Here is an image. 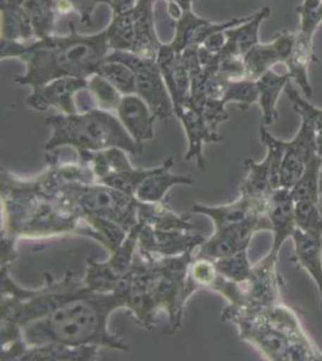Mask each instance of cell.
Wrapping results in <instances>:
<instances>
[{
    "label": "cell",
    "instance_id": "obj_13",
    "mask_svg": "<svg viewBox=\"0 0 322 361\" xmlns=\"http://www.w3.org/2000/svg\"><path fill=\"white\" fill-rule=\"evenodd\" d=\"M291 141H284V157L280 168V188L291 189L302 176L306 161L318 152L314 124L306 117Z\"/></svg>",
    "mask_w": 322,
    "mask_h": 361
},
{
    "label": "cell",
    "instance_id": "obj_4",
    "mask_svg": "<svg viewBox=\"0 0 322 361\" xmlns=\"http://www.w3.org/2000/svg\"><path fill=\"white\" fill-rule=\"evenodd\" d=\"M223 322L236 325L240 338L273 361H322V352L303 328L297 312L277 304L249 311L228 306Z\"/></svg>",
    "mask_w": 322,
    "mask_h": 361
},
{
    "label": "cell",
    "instance_id": "obj_39",
    "mask_svg": "<svg viewBox=\"0 0 322 361\" xmlns=\"http://www.w3.org/2000/svg\"><path fill=\"white\" fill-rule=\"evenodd\" d=\"M221 102L224 104L237 103L241 106V110H248L253 104L259 102V88L256 82L247 78L231 81L228 83Z\"/></svg>",
    "mask_w": 322,
    "mask_h": 361
},
{
    "label": "cell",
    "instance_id": "obj_36",
    "mask_svg": "<svg viewBox=\"0 0 322 361\" xmlns=\"http://www.w3.org/2000/svg\"><path fill=\"white\" fill-rule=\"evenodd\" d=\"M154 171L155 168L135 169L134 166H130L127 170H123L119 173H111L98 182L135 197L136 189L139 188V185L142 183L146 177L149 176Z\"/></svg>",
    "mask_w": 322,
    "mask_h": 361
},
{
    "label": "cell",
    "instance_id": "obj_37",
    "mask_svg": "<svg viewBox=\"0 0 322 361\" xmlns=\"http://www.w3.org/2000/svg\"><path fill=\"white\" fill-rule=\"evenodd\" d=\"M285 93L290 103L292 104L295 111L297 112L301 117L310 119L311 123L314 124L318 152L322 157V109L313 105L308 99L302 98L299 92L294 86H291L290 82L285 87Z\"/></svg>",
    "mask_w": 322,
    "mask_h": 361
},
{
    "label": "cell",
    "instance_id": "obj_20",
    "mask_svg": "<svg viewBox=\"0 0 322 361\" xmlns=\"http://www.w3.org/2000/svg\"><path fill=\"white\" fill-rule=\"evenodd\" d=\"M266 214L271 223V231L273 233V245L269 252L278 257L286 240L292 238L297 229L295 218V200L290 189L274 190L267 202Z\"/></svg>",
    "mask_w": 322,
    "mask_h": 361
},
{
    "label": "cell",
    "instance_id": "obj_35",
    "mask_svg": "<svg viewBox=\"0 0 322 361\" xmlns=\"http://www.w3.org/2000/svg\"><path fill=\"white\" fill-rule=\"evenodd\" d=\"M214 264L219 275L236 283L245 282L253 272L254 265L249 260L248 250L214 260Z\"/></svg>",
    "mask_w": 322,
    "mask_h": 361
},
{
    "label": "cell",
    "instance_id": "obj_14",
    "mask_svg": "<svg viewBox=\"0 0 322 361\" xmlns=\"http://www.w3.org/2000/svg\"><path fill=\"white\" fill-rule=\"evenodd\" d=\"M320 22L309 16L299 18V29L295 37L294 49L286 62V69L289 71L291 81L297 85L306 99L313 97V87L309 80L310 64L315 61L314 35L320 27Z\"/></svg>",
    "mask_w": 322,
    "mask_h": 361
},
{
    "label": "cell",
    "instance_id": "obj_45",
    "mask_svg": "<svg viewBox=\"0 0 322 361\" xmlns=\"http://www.w3.org/2000/svg\"><path fill=\"white\" fill-rule=\"evenodd\" d=\"M320 206H321V211H322V204L320 202Z\"/></svg>",
    "mask_w": 322,
    "mask_h": 361
},
{
    "label": "cell",
    "instance_id": "obj_11",
    "mask_svg": "<svg viewBox=\"0 0 322 361\" xmlns=\"http://www.w3.org/2000/svg\"><path fill=\"white\" fill-rule=\"evenodd\" d=\"M278 257L269 252L265 258L253 267L252 275L245 282L238 283L240 301L237 305H228L241 310H259L280 302L279 286L280 276L277 271Z\"/></svg>",
    "mask_w": 322,
    "mask_h": 361
},
{
    "label": "cell",
    "instance_id": "obj_24",
    "mask_svg": "<svg viewBox=\"0 0 322 361\" xmlns=\"http://www.w3.org/2000/svg\"><path fill=\"white\" fill-rule=\"evenodd\" d=\"M173 166V159L168 158L163 164L155 168L154 173L146 177L136 189L135 197L141 202H163L168 190L175 185H194V180L189 176H182L170 173Z\"/></svg>",
    "mask_w": 322,
    "mask_h": 361
},
{
    "label": "cell",
    "instance_id": "obj_21",
    "mask_svg": "<svg viewBox=\"0 0 322 361\" xmlns=\"http://www.w3.org/2000/svg\"><path fill=\"white\" fill-rule=\"evenodd\" d=\"M116 115L140 147L143 148L146 141L154 137L156 117L140 95H123Z\"/></svg>",
    "mask_w": 322,
    "mask_h": 361
},
{
    "label": "cell",
    "instance_id": "obj_27",
    "mask_svg": "<svg viewBox=\"0 0 322 361\" xmlns=\"http://www.w3.org/2000/svg\"><path fill=\"white\" fill-rule=\"evenodd\" d=\"M291 81L289 71L278 73L275 70L269 69L262 75L261 78L256 80L257 88H259V102L257 104L261 107L262 121L261 124L265 127L273 124L278 119L277 104L280 98L283 90H285L287 83Z\"/></svg>",
    "mask_w": 322,
    "mask_h": 361
},
{
    "label": "cell",
    "instance_id": "obj_1",
    "mask_svg": "<svg viewBox=\"0 0 322 361\" xmlns=\"http://www.w3.org/2000/svg\"><path fill=\"white\" fill-rule=\"evenodd\" d=\"M54 302L45 316L20 328L13 340L1 343L3 360H18L23 349L47 343L130 350L129 343L109 329L111 314L125 308L117 293L92 292L83 279L71 274L54 281Z\"/></svg>",
    "mask_w": 322,
    "mask_h": 361
},
{
    "label": "cell",
    "instance_id": "obj_31",
    "mask_svg": "<svg viewBox=\"0 0 322 361\" xmlns=\"http://www.w3.org/2000/svg\"><path fill=\"white\" fill-rule=\"evenodd\" d=\"M120 279L107 262H95L93 259L87 262L86 274L82 277L85 286L99 294L116 292Z\"/></svg>",
    "mask_w": 322,
    "mask_h": 361
},
{
    "label": "cell",
    "instance_id": "obj_19",
    "mask_svg": "<svg viewBox=\"0 0 322 361\" xmlns=\"http://www.w3.org/2000/svg\"><path fill=\"white\" fill-rule=\"evenodd\" d=\"M249 17L250 15L236 17L225 23H214V22L201 18L190 10L184 13L180 20L175 22V37L168 44L177 54H182L184 49H188L190 46L202 45L213 34L244 23L247 20H249Z\"/></svg>",
    "mask_w": 322,
    "mask_h": 361
},
{
    "label": "cell",
    "instance_id": "obj_26",
    "mask_svg": "<svg viewBox=\"0 0 322 361\" xmlns=\"http://www.w3.org/2000/svg\"><path fill=\"white\" fill-rule=\"evenodd\" d=\"M99 345H47L28 347L22 350L18 361H92L98 360Z\"/></svg>",
    "mask_w": 322,
    "mask_h": 361
},
{
    "label": "cell",
    "instance_id": "obj_41",
    "mask_svg": "<svg viewBox=\"0 0 322 361\" xmlns=\"http://www.w3.org/2000/svg\"><path fill=\"white\" fill-rule=\"evenodd\" d=\"M214 260L207 258H195L190 265V277L201 289H209L212 287L218 277Z\"/></svg>",
    "mask_w": 322,
    "mask_h": 361
},
{
    "label": "cell",
    "instance_id": "obj_18",
    "mask_svg": "<svg viewBox=\"0 0 322 361\" xmlns=\"http://www.w3.org/2000/svg\"><path fill=\"white\" fill-rule=\"evenodd\" d=\"M267 202L268 200H259L241 194L237 200L228 205L212 207L195 204L192 206V212L211 218L214 224V231H226L248 222L250 218L266 214Z\"/></svg>",
    "mask_w": 322,
    "mask_h": 361
},
{
    "label": "cell",
    "instance_id": "obj_5",
    "mask_svg": "<svg viewBox=\"0 0 322 361\" xmlns=\"http://www.w3.org/2000/svg\"><path fill=\"white\" fill-rule=\"evenodd\" d=\"M46 124L51 128V136L44 145L47 153L64 146L75 148L78 153L112 147L122 148L132 156L142 153L143 148L135 142L114 112L93 107L74 115L49 116Z\"/></svg>",
    "mask_w": 322,
    "mask_h": 361
},
{
    "label": "cell",
    "instance_id": "obj_23",
    "mask_svg": "<svg viewBox=\"0 0 322 361\" xmlns=\"http://www.w3.org/2000/svg\"><path fill=\"white\" fill-rule=\"evenodd\" d=\"M272 10L269 6H265L260 11L250 15L249 20L236 25L233 28L225 30L224 46L219 54L221 56H235V57H243L249 49H253L254 46L260 44L259 40V32L261 27L262 22L269 17Z\"/></svg>",
    "mask_w": 322,
    "mask_h": 361
},
{
    "label": "cell",
    "instance_id": "obj_10",
    "mask_svg": "<svg viewBox=\"0 0 322 361\" xmlns=\"http://www.w3.org/2000/svg\"><path fill=\"white\" fill-rule=\"evenodd\" d=\"M260 137L267 148L265 159L256 163L245 159V178L242 182L241 194L245 197L268 200L274 190L280 188V168L284 157V141L277 139L261 124Z\"/></svg>",
    "mask_w": 322,
    "mask_h": 361
},
{
    "label": "cell",
    "instance_id": "obj_2",
    "mask_svg": "<svg viewBox=\"0 0 322 361\" xmlns=\"http://www.w3.org/2000/svg\"><path fill=\"white\" fill-rule=\"evenodd\" d=\"M105 30L92 35L78 34L75 27L68 35H47L33 42L1 39V59L18 58L25 63V73L13 78L18 85L39 90L56 78H88L99 74L110 54Z\"/></svg>",
    "mask_w": 322,
    "mask_h": 361
},
{
    "label": "cell",
    "instance_id": "obj_32",
    "mask_svg": "<svg viewBox=\"0 0 322 361\" xmlns=\"http://www.w3.org/2000/svg\"><path fill=\"white\" fill-rule=\"evenodd\" d=\"M142 223H137L132 229L128 233L127 238L120 243V246L111 253V257L107 263L110 264L112 270L119 276L127 275L134 265L135 258L139 252V238Z\"/></svg>",
    "mask_w": 322,
    "mask_h": 361
},
{
    "label": "cell",
    "instance_id": "obj_16",
    "mask_svg": "<svg viewBox=\"0 0 322 361\" xmlns=\"http://www.w3.org/2000/svg\"><path fill=\"white\" fill-rule=\"evenodd\" d=\"M204 240L195 230H158L143 226L139 252L154 257H177L196 250Z\"/></svg>",
    "mask_w": 322,
    "mask_h": 361
},
{
    "label": "cell",
    "instance_id": "obj_9",
    "mask_svg": "<svg viewBox=\"0 0 322 361\" xmlns=\"http://www.w3.org/2000/svg\"><path fill=\"white\" fill-rule=\"evenodd\" d=\"M106 59L125 63L134 70L137 95L148 104L156 118L168 119L175 116L171 94L156 59L140 57L127 51H111Z\"/></svg>",
    "mask_w": 322,
    "mask_h": 361
},
{
    "label": "cell",
    "instance_id": "obj_15",
    "mask_svg": "<svg viewBox=\"0 0 322 361\" xmlns=\"http://www.w3.org/2000/svg\"><path fill=\"white\" fill-rule=\"evenodd\" d=\"M173 111L175 117L183 124L184 130L188 137L189 148L185 160L189 161L195 159L201 169L206 168V159L202 152L204 145L221 142L223 137L219 135V133L209 127L202 114V106L196 105L189 98V95L173 109Z\"/></svg>",
    "mask_w": 322,
    "mask_h": 361
},
{
    "label": "cell",
    "instance_id": "obj_8",
    "mask_svg": "<svg viewBox=\"0 0 322 361\" xmlns=\"http://www.w3.org/2000/svg\"><path fill=\"white\" fill-rule=\"evenodd\" d=\"M156 0H137L134 8L113 13L105 30L112 51H127L140 57L156 59L160 42L155 27L154 5Z\"/></svg>",
    "mask_w": 322,
    "mask_h": 361
},
{
    "label": "cell",
    "instance_id": "obj_40",
    "mask_svg": "<svg viewBox=\"0 0 322 361\" xmlns=\"http://www.w3.org/2000/svg\"><path fill=\"white\" fill-rule=\"evenodd\" d=\"M49 4L52 11L58 15L76 11L80 15L83 25L90 23L92 13H94L95 8L100 4H107L111 6V0H44Z\"/></svg>",
    "mask_w": 322,
    "mask_h": 361
},
{
    "label": "cell",
    "instance_id": "obj_6",
    "mask_svg": "<svg viewBox=\"0 0 322 361\" xmlns=\"http://www.w3.org/2000/svg\"><path fill=\"white\" fill-rule=\"evenodd\" d=\"M51 202L63 212L82 221L88 217L107 218L127 231L139 223V200L99 182H70L58 189Z\"/></svg>",
    "mask_w": 322,
    "mask_h": 361
},
{
    "label": "cell",
    "instance_id": "obj_3",
    "mask_svg": "<svg viewBox=\"0 0 322 361\" xmlns=\"http://www.w3.org/2000/svg\"><path fill=\"white\" fill-rule=\"evenodd\" d=\"M1 240L17 245L20 238H54L76 234L98 241L94 230L81 218L63 212L34 189L30 180L1 169Z\"/></svg>",
    "mask_w": 322,
    "mask_h": 361
},
{
    "label": "cell",
    "instance_id": "obj_28",
    "mask_svg": "<svg viewBox=\"0 0 322 361\" xmlns=\"http://www.w3.org/2000/svg\"><path fill=\"white\" fill-rule=\"evenodd\" d=\"M35 37L33 23L17 0H1V39L29 42Z\"/></svg>",
    "mask_w": 322,
    "mask_h": 361
},
{
    "label": "cell",
    "instance_id": "obj_17",
    "mask_svg": "<svg viewBox=\"0 0 322 361\" xmlns=\"http://www.w3.org/2000/svg\"><path fill=\"white\" fill-rule=\"evenodd\" d=\"M296 33L282 32L268 44H257L243 56L245 78L256 81L269 69L279 64L285 66L294 49Z\"/></svg>",
    "mask_w": 322,
    "mask_h": 361
},
{
    "label": "cell",
    "instance_id": "obj_22",
    "mask_svg": "<svg viewBox=\"0 0 322 361\" xmlns=\"http://www.w3.org/2000/svg\"><path fill=\"white\" fill-rule=\"evenodd\" d=\"M163 80L173 102V109L190 93V73L182 54H177L170 44H163L156 58Z\"/></svg>",
    "mask_w": 322,
    "mask_h": 361
},
{
    "label": "cell",
    "instance_id": "obj_12",
    "mask_svg": "<svg viewBox=\"0 0 322 361\" xmlns=\"http://www.w3.org/2000/svg\"><path fill=\"white\" fill-rule=\"evenodd\" d=\"M88 80L86 78H56L54 81L32 92L25 103L37 111H47L51 107L64 114H78V106L76 97L87 90Z\"/></svg>",
    "mask_w": 322,
    "mask_h": 361
},
{
    "label": "cell",
    "instance_id": "obj_30",
    "mask_svg": "<svg viewBox=\"0 0 322 361\" xmlns=\"http://www.w3.org/2000/svg\"><path fill=\"white\" fill-rule=\"evenodd\" d=\"M322 173V157L315 153L306 161L302 176L298 178L294 187L290 189L295 202L301 200L321 202L320 195V176Z\"/></svg>",
    "mask_w": 322,
    "mask_h": 361
},
{
    "label": "cell",
    "instance_id": "obj_34",
    "mask_svg": "<svg viewBox=\"0 0 322 361\" xmlns=\"http://www.w3.org/2000/svg\"><path fill=\"white\" fill-rule=\"evenodd\" d=\"M99 74L116 87L122 95L137 94V82L134 70L125 63L106 59L102 63Z\"/></svg>",
    "mask_w": 322,
    "mask_h": 361
},
{
    "label": "cell",
    "instance_id": "obj_42",
    "mask_svg": "<svg viewBox=\"0 0 322 361\" xmlns=\"http://www.w3.org/2000/svg\"><path fill=\"white\" fill-rule=\"evenodd\" d=\"M136 3H137V0H111L112 13H122L129 11L134 8Z\"/></svg>",
    "mask_w": 322,
    "mask_h": 361
},
{
    "label": "cell",
    "instance_id": "obj_7",
    "mask_svg": "<svg viewBox=\"0 0 322 361\" xmlns=\"http://www.w3.org/2000/svg\"><path fill=\"white\" fill-rule=\"evenodd\" d=\"M195 250L177 257L141 253L148 262V294L155 312L166 313L172 333L180 328L189 298L201 288L190 277Z\"/></svg>",
    "mask_w": 322,
    "mask_h": 361
},
{
    "label": "cell",
    "instance_id": "obj_25",
    "mask_svg": "<svg viewBox=\"0 0 322 361\" xmlns=\"http://www.w3.org/2000/svg\"><path fill=\"white\" fill-rule=\"evenodd\" d=\"M291 238L298 267L304 269L316 284L322 308V235L310 234L297 228Z\"/></svg>",
    "mask_w": 322,
    "mask_h": 361
},
{
    "label": "cell",
    "instance_id": "obj_33",
    "mask_svg": "<svg viewBox=\"0 0 322 361\" xmlns=\"http://www.w3.org/2000/svg\"><path fill=\"white\" fill-rule=\"evenodd\" d=\"M86 92L94 102V107L114 114L123 98L120 92L100 74H94L88 78Z\"/></svg>",
    "mask_w": 322,
    "mask_h": 361
},
{
    "label": "cell",
    "instance_id": "obj_44",
    "mask_svg": "<svg viewBox=\"0 0 322 361\" xmlns=\"http://www.w3.org/2000/svg\"><path fill=\"white\" fill-rule=\"evenodd\" d=\"M320 195H322V173L321 176H320Z\"/></svg>",
    "mask_w": 322,
    "mask_h": 361
},
{
    "label": "cell",
    "instance_id": "obj_38",
    "mask_svg": "<svg viewBox=\"0 0 322 361\" xmlns=\"http://www.w3.org/2000/svg\"><path fill=\"white\" fill-rule=\"evenodd\" d=\"M297 228L310 234L322 235V211L320 202L301 200L295 202Z\"/></svg>",
    "mask_w": 322,
    "mask_h": 361
},
{
    "label": "cell",
    "instance_id": "obj_43",
    "mask_svg": "<svg viewBox=\"0 0 322 361\" xmlns=\"http://www.w3.org/2000/svg\"><path fill=\"white\" fill-rule=\"evenodd\" d=\"M165 1H166L168 4L178 5V6L183 10L184 13L192 10V5H194L195 0H165Z\"/></svg>",
    "mask_w": 322,
    "mask_h": 361
},
{
    "label": "cell",
    "instance_id": "obj_29",
    "mask_svg": "<svg viewBox=\"0 0 322 361\" xmlns=\"http://www.w3.org/2000/svg\"><path fill=\"white\" fill-rule=\"evenodd\" d=\"M139 222L143 226H151L158 230H195V226L188 218L182 217L175 214L168 206L163 202H140Z\"/></svg>",
    "mask_w": 322,
    "mask_h": 361
}]
</instances>
